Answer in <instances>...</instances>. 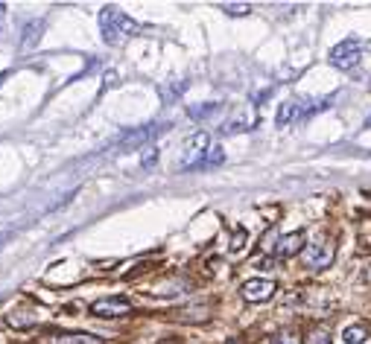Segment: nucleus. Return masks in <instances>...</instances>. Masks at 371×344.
Returning <instances> with one entry per match:
<instances>
[{
    "instance_id": "nucleus-1",
    "label": "nucleus",
    "mask_w": 371,
    "mask_h": 344,
    "mask_svg": "<svg viewBox=\"0 0 371 344\" xmlns=\"http://www.w3.org/2000/svg\"><path fill=\"white\" fill-rule=\"evenodd\" d=\"M100 29H103V41L111 44V47L123 44L126 38H132V36H140V24L132 21L126 12H120L115 6H106L100 12Z\"/></svg>"
},
{
    "instance_id": "nucleus-2",
    "label": "nucleus",
    "mask_w": 371,
    "mask_h": 344,
    "mask_svg": "<svg viewBox=\"0 0 371 344\" xmlns=\"http://www.w3.org/2000/svg\"><path fill=\"white\" fill-rule=\"evenodd\" d=\"M363 56V41L360 38H345L330 50V64L340 70H354Z\"/></svg>"
},
{
    "instance_id": "nucleus-3",
    "label": "nucleus",
    "mask_w": 371,
    "mask_h": 344,
    "mask_svg": "<svg viewBox=\"0 0 371 344\" xmlns=\"http://www.w3.org/2000/svg\"><path fill=\"white\" fill-rule=\"evenodd\" d=\"M333 254H336L333 242L325 239V237H319V239L307 242V248L301 251L304 266H307V269H316V271H319V269H328V266L333 263Z\"/></svg>"
},
{
    "instance_id": "nucleus-4",
    "label": "nucleus",
    "mask_w": 371,
    "mask_h": 344,
    "mask_svg": "<svg viewBox=\"0 0 371 344\" xmlns=\"http://www.w3.org/2000/svg\"><path fill=\"white\" fill-rule=\"evenodd\" d=\"M208 149H211V137L205 132H196L187 146H184V155H182V170H202V163L208 158Z\"/></svg>"
},
{
    "instance_id": "nucleus-5",
    "label": "nucleus",
    "mask_w": 371,
    "mask_h": 344,
    "mask_svg": "<svg viewBox=\"0 0 371 344\" xmlns=\"http://www.w3.org/2000/svg\"><path fill=\"white\" fill-rule=\"evenodd\" d=\"M275 281H269V277H252V281L243 283V289H240V294H243V301L249 304H266L275 298Z\"/></svg>"
},
{
    "instance_id": "nucleus-6",
    "label": "nucleus",
    "mask_w": 371,
    "mask_h": 344,
    "mask_svg": "<svg viewBox=\"0 0 371 344\" xmlns=\"http://www.w3.org/2000/svg\"><path fill=\"white\" fill-rule=\"evenodd\" d=\"M91 313L100 318H123L132 313V301L123 298V294H115V298H100L91 304Z\"/></svg>"
},
{
    "instance_id": "nucleus-7",
    "label": "nucleus",
    "mask_w": 371,
    "mask_h": 344,
    "mask_svg": "<svg viewBox=\"0 0 371 344\" xmlns=\"http://www.w3.org/2000/svg\"><path fill=\"white\" fill-rule=\"evenodd\" d=\"M307 234L304 231H293V234H284V237H278V242H275V254L281 257V260H289V257H296V254H301L304 248H307Z\"/></svg>"
},
{
    "instance_id": "nucleus-8",
    "label": "nucleus",
    "mask_w": 371,
    "mask_h": 344,
    "mask_svg": "<svg viewBox=\"0 0 371 344\" xmlns=\"http://www.w3.org/2000/svg\"><path fill=\"white\" fill-rule=\"evenodd\" d=\"M38 344H106V341L91 333H47L38 338Z\"/></svg>"
},
{
    "instance_id": "nucleus-9",
    "label": "nucleus",
    "mask_w": 371,
    "mask_h": 344,
    "mask_svg": "<svg viewBox=\"0 0 371 344\" xmlns=\"http://www.w3.org/2000/svg\"><path fill=\"white\" fill-rule=\"evenodd\" d=\"M41 321V313L32 306H18V309H9L6 313V324L15 327V330H29V327H36Z\"/></svg>"
},
{
    "instance_id": "nucleus-10",
    "label": "nucleus",
    "mask_w": 371,
    "mask_h": 344,
    "mask_svg": "<svg viewBox=\"0 0 371 344\" xmlns=\"http://www.w3.org/2000/svg\"><path fill=\"white\" fill-rule=\"evenodd\" d=\"M167 126H161V123H150V126H143V128H135V132H129L123 140H120V146H126V149H138L140 143H150L155 135H161Z\"/></svg>"
},
{
    "instance_id": "nucleus-11",
    "label": "nucleus",
    "mask_w": 371,
    "mask_h": 344,
    "mask_svg": "<svg viewBox=\"0 0 371 344\" xmlns=\"http://www.w3.org/2000/svg\"><path fill=\"white\" fill-rule=\"evenodd\" d=\"M173 318H175V321H182V324H202V321L211 318V306H208V304L184 306V309H179V313H175Z\"/></svg>"
},
{
    "instance_id": "nucleus-12",
    "label": "nucleus",
    "mask_w": 371,
    "mask_h": 344,
    "mask_svg": "<svg viewBox=\"0 0 371 344\" xmlns=\"http://www.w3.org/2000/svg\"><path fill=\"white\" fill-rule=\"evenodd\" d=\"M182 292H190V283L184 277H173L167 283H155L150 289V294H158V298H173V294H182Z\"/></svg>"
},
{
    "instance_id": "nucleus-13",
    "label": "nucleus",
    "mask_w": 371,
    "mask_h": 344,
    "mask_svg": "<svg viewBox=\"0 0 371 344\" xmlns=\"http://www.w3.org/2000/svg\"><path fill=\"white\" fill-rule=\"evenodd\" d=\"M254 123H257V117H254V111H240L234 120H228L222 126V132L225 135H237V132H249V128H254Z\"/></svg>"
},
{
    "instance_id": "nucleus-14",
    "label": "nucleus",
    "mask_w": 371,
    "mask_h": 344,
    "mask_svg": "<svg viewBox=\"0 0 371 344\" xmlns=\"http://www.w3.org/2000/svg\"><path fill=\"white\" fill-rule=\"evenodd\" d=\"M301 120V103H296V100H289V103H284L281 108H278V117H275V123L284 128V126H293V123H298Z\"/></svg>"
},
{
    "instance_id": "nucleus-15",
    "label": "nucleus",
    "mask_w": 371,
    "mask_h": 344,
    "mask_svg": "<svg viewBox=\"0 0 371 344\" xmlns=\"http://www.w3.org/2000/svg\"><path fill=\"white\" fill-rule=\"evenodd\" d=\"M342 341L345 344H365L368 341V327L365 324H351V327H345Z\"/></svg>"
},
{
    "instance_id": "nucleus-16",
    "label": "nucleus",
    "mask_w": 371,
    "mask_h": 344,
    "mask_svg": "<svg viewBox=\"0 0 371 344\" xmlns=\"http://www.w3.org/2000/svg\"><path fill=\"white\" fill-rule=\"evenodd\" d=\"M246 242H249V231H246V227H243V225L234 227V234H231V245H228L231 254H243V251H246Z\"/></svg>"
},
{
    "instance_id": "nucleus-17",
    "label": "nucleus",
    "mask_w": 371,
    "mask_h": 344,
    "mask_svg": "<svg viewBox=\"0 0 371 344\" xmlns=\"http://www.w3.org/2000/svg\"><path fill=\"white\" fill-rule=\"evenodd\" d=\"M219 9L225 15H234V18H243V15H252V3H219Z\"/></svg>"
},
{
    "instance_id": "nucleus-18",
    "label": "nucleus",
    "mask_w": 371,
    "mask_h": 344,
    "mask_svg": "<svg viewBox=\"0 0 371 344\" xmlns=\"http://www.w3.org/2000/svg\"><path fill=\"white\" fill-rule=\"evenodd\" d=\"M222 160H225L222 146H211V149H208V158H205V163H202V170H208V167H219Z\"/></svg>"
},
{
    "instance_id": "nucleus-19",
    "label": "nucleus",
    "mask_w": 371,
    "mask_h": 344,
    "mask_svg": "<svg viewBox=\"0 0 371 344\" xmlns=\"http://www.w3.org/2000/svg\"><path fill=\"white\" fill-rule=\"evenodd\" d=\"M307 344H330V330L328 327H316V330L307 336Z\"/></svg>"
},
{
    "instance_id": "nucleus-20",
    "label": "nucleus",
    "mask_w": 371,
    "mask_h": 344,
    "mask_svg": "<svg viewBox=\"0 0 371 344\" xmlns=\"http://www.w3.org/2000/svg\"><path fill=\"white\" fill-rule=\"evenodd\" d=\"M269 344H301V338H298V333H293V330H284V333H278V336H272Z\"/></svg>"
},
{
    "instance_id": "nucleus-21",
    "label": "nucleus",
    "mask_w": 371,
    "mask_h": 344,
    "mask_svg": "<svg viewBox=\"0 0 371 344\" xmlns=\"http://www.w3.org/2000/svg\"><path fill=\"white\" fill-rule=\"evenodd\" d=\"M155 160H158V149H155V146H147V152H143V158H140V167L143 170H152Z\"/></svg>"
},
{
    "instance_id": "nucleus-22",
    "label": "nucleus",
    "mask_w": 371,
    "mask_h": 344,
    "mask_svg": "<svg viewBox=\"0 0 371 344\" xmlns=\"http://www.w3.org/2000/svg\"><path fill=\"white\" fill-rule=\"evenodd\" d=\"M36 38H41V24H29V27H27V36H24V41H21V44H24V47H29Z\"/></svg>"
},
{
    "instance_id": "nucleus-23",
    "label": "nucleus",
    "mask_w": 371,
    "mask_h": 344,
    "mask_svg": "<svg viewBox=\"0 0 371 344\" xmlns=\"http://www.w3.org/2000/svg\"><path fill=\"white\" fill-rule=\"evenodd\" d=\"M211 111H217V103L214 105H205V108H193L190 114H193V117H205V114H211Z\"/></svg>"
},
{
    "instance_id": "nucleus-24",
    "label": "nucleus",
    "mask_w": 371,
    "mask_h": 344,
    "mask_svg": "<svg viewBox=\"0 0 371 344\" xmlns=\"http://www.w3.org/2000/svg\"><path fill=\"white\" fill-rule=\"evenodd\" d=\"M363 281H365V283H371V266H365V271H363Z\"/></svg>"
}]
</instances>
